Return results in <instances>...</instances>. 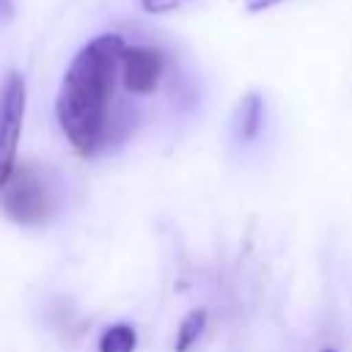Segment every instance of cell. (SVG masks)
<instances>
[{
  "label": "cell",
  "instance_id": "1",
  "mask_svg": "<svg viewBox=\"0 0 352 352\" xmlns=\"http://www.w3.org/2000/svg\"><path fill=\"white\" fill-rule=\"evenodd\" d=\"M124 47L126 44L118 33H102L72 58L63 74L55 113L66 140L82 157H91L104 146Z\"/></svg>",
  "mask_w": 352,
  "mask_h": 352
},
{
  "label": "cell",
  "instance_id": "2",
  "mask_svg": "<svg viewBox=\"0 0 352 352\" xmlns=\"http://www.w3.org/2000/svg\"><path fill=\"white\" fill-rule=\"evenodd\" d=\"M0 209L19 226H38L47 223L55 212V195L47 184V179L30 168H14L8 184L0 192Z\"/></svg>",
  "mask_w": 352,
  "mask_h": 352
},
{
  "label": "cell",
  "instance_id": "3",
  "mask_svg": "<svg viewBox=\"0 0 352 352\" xmlns=\"http://www.w3.org/2000/svg\"><path fill=\"white\" fill-rule=\"evenodd\" d=\"M25 80L22 74L11 72L0 88V190L8 184L16 168V146L25 121Z\"/></svg>",
  "mask_w": 352,
  "mask_h": 352
},
{
  "label": "cell",
  "instance_id": "4",
  "mask_svg": "<svg viewBox=\"0 0 352 352\" xmlns=\"http://www.w3.org/2000/svg\"><path fill=\"white\" fill-rule=\"evenodd\" d=\"M165 72V55L157 47H124L121 52V82L129 94H154Z\"/></svg>",
  "mask_w": 352,
  "mask_h": 352
},
{
  "label": "cell",
  "instance_id": "5",
  "mask_svg": "<svg viewBox=\"0 0 352 352\" xmlns=\"http://www.w3.org/2000/svg\"><path fill=\"white\" fill-rule=\"evenodd\" d=\"M261 121H264V99L256 91H250L236 104V113H234V121H231L234 138L242 140V143L256 140L258 132H261Z\"/></svg>",
  "mask_w": 352,
  "mask_h": 352
},
{
  "label": "cell",
  "instance_id": "6",
  "mask_svg": "<svg viewBox=\"0 0 352 352\" xmlns=\"http://www.w3.org/2000/svg\"><path fill=\"white\" fill-rule=\"evenodd\" d=\"M204 327H206V308H195V311H190V314L182 319L179 330H176L173 349H176V352H190V349L198 344Z\"/></svg>",
  "mask_w": 352,
  "mask_h": 352
},
{
  "label": "cell",
  "instance_id": "7",
  "mask_svg": "<svg viewBox=\"0 0 352 352\" xmlns=\"http://www.w3.org/2000/svg\"><path fill=\"white\" fill-rule=\"evenodd\" d=\"M138 333L132 324H110L99 338V352H135Z\"/></svg>",
  "mask_w": 352,
  "mask_h": 352
},
{
  "label": "cell",
  "instance_id": "8",
  "mask_svg": "<svg viewBox=\"0 0 352 352\" xmlns=\"http://www.w3.org/2000/svg\"><path fill=\"white\" fill-rule=\"evenodd\" d=\"M184 3H187V0H140L143 11H148V14H168V11L182 8Z\"/></svg>",
  "mask_w": 352,
  "mask_h": 352
},
{
  "label": "cell",
  "instance_id": "9",
  "mask_svg": "<svg viewBox=\"0 0 352 352\" xmlns=\"http://www.w3.org/2000/svg\"><path fill=\"white\" fill-rule=\"evenodd\" d=\"M278 3H283V0H245V8L248 11H267V8L278 6Z\"/></svg>",
  "mask_w": 352,
  "mask_h": 352
},
{
  "label": "cell",
  "instance_id": "10",
  "mask_svg": "<svg viewBox=\"0 0 352 352\" xmlns=\"http://www.w3.org/2000/svg\"><path fill=\"white\" fill-rule=\"evenodd\" d=\"M14 14V3L11 0H0V16L6 19V16H11Z\"/></svg>",
  "mask_w": 352,
  "mask_h": 352
},
{
  "label": "cell",
  "instance_id": "11",
  "mask_svg": "<svg viewBox=\"0 0 352 352\" xmlns=\"http://www.w3.org/2000/svg\"><path fill=\"white\" fill-rule=\"evenodd\" d=\"M319 352H338L336 346H324V349H319Z\"/></svg>",
  "mask_w": 352,
  "mask_h": 352
}]
</instances>
